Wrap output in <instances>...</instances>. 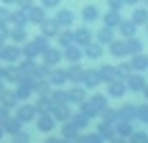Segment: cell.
Wrapping results in <instances>:
<instances>
[{
  "label": "cell",
  "mask_w": 148,
  "mask_h": 143,
  "mask_svg": "<svg viewBox=\"0 0 148 143\" xmlns=\"http://www.w3.org/2000/svg\"><path fill=\"white\" fill-rule=\"evenodd\" d=\"M21 59H23V51L18 49V43L5 41L0 46V61H5V64H18Z\"/></svg>",
  "instance_id": "obj_1"
},
{
  "label": "cell",
  "mask_w": 148,
  "mask_h": 143,
  "mask_svg": "<svg viewBox=\"0 0 148 143\" xmlns=\"http://www.w3.org/2000/svg\"><path fill=\"white\" fill-rule=\"evenodd\" d=\"M46 49H49L46 38H44V36H38V38H33V41H26V46H23V56L33 59V56H38V54H44Z\"/></svg>",
  "instance_id": "obj_2"
},
{
  "label": "cell",
  "mask_w": 148,
  "mask_h": 143,
  "mask_svg": "<svg viewBox=\"0 0 148 143\" xmlns=\"http://www.w3.org/2000/svg\"><path fill=\"white\" fill-rule=\"evenodd\" d=\"M36 115H38V110H36V105H31V102H21V105L15 107V118H18L21 123L36 120Z\"/></svg>",
  "instance_id": "obj_3"
},
{
  "label": "cell",
  "mask_w": 148,
  "mask_h": 143,
  "mask_svg": "<svg viewBox=\"0 0 148 143\" xmlns=\"http://www.w3.org/2000/svg\"><path fill=\"white\" fill-rule=\"evenodd\" d=\"M36 128L41 130V133L54 130V128H56V120H54V115H51V113H38V115H36Z\"/></svg>",
  "instance_id": "obj_4"
},
{
  "label": "cell",
  "mask_w": 148,
  "mask_h": 143,
  "mask_svg": "<svg viewBox=\"0 0 148 143\" xmlns=\"http://www.w3.org/2000/svg\"><path fill=\"white\" fill-rule=\"evenodd\" d=\"M0 105H5L8 110H10V107H18V105H21V97L15 95V89H13V92L3 89V92H0Z\"/></svg>",
  "instance_id": "obj_5"
},
{
  "label": "cell",
  "mask_w": 148,
  "mask_h": 143,
  "mask_svg": "<svg viewBox=\"0 0 148 143\" xmlns=\"http://www.w3.org/2000/svg\"><path fill=\"white\" fill-rule=\"evenodd\" d=\"M102 110H105V97H100V95H97V97H92L89 105H84V113H87L89 118H92V115H97V113H102Z\"/></svg>",
  "instance_id": "obj_6"
},
{
  "label": "cell",
  "mask_w": 148,
  "mask_h": 143,
  "mask_svg": "<svg viewBox=\"0 0 148 143\" xmlns=\"http://www.w3.org/2000/svg\"><path fill=\"white\" fill-rule=\"evenodd\" d=\"M51 115H54V120H69L72 115L66 110V102H61V105H51Z\"/></svg>",
  "instance_id": "obj_7"
},
{
  "label": "cell",
  "mask_w": 148,
  "mask_h": 143,
  "mask_svg": "<svg viewBox=\"0 0 148 143\" xmlns=\"http://www.w3.org/2000/svg\"><path fill=\"white\" fill-rule=\"evenodd\" d=\"M41 56H44V64H46V67H54V64H59L61 51H56V49H46Z\"/></svg>",
  "instance_id": "obj_8"
},
{
  "label": "cell",
  "mask_w": 148,
  "mask_h": 143,
  "mask_svg": "<svg viewBox=\"0 0 148 143\" xmlns=\"http://www.w3.org/2000/svg\"><path fill=\"white\" fill-rule=\"evenodd\" d=\"M3 128H5V133H10V135H15V133H18V130L23 128V123H21V120H18V118H8V120H5V123H3Z\"/></svg>",
  "instance_id": "obj_9"
},
{
  "label": "cell",
  "mask_w": 148,
  "mask_h": 143,
  "mask_svg": "<svg viewBox=\"0 0 148 143\" xmlns=\"http://www.w3.org/2000/svg\"><path fill=\"white\" fill-rule=\"evenodd\" d=\"M110 51H112L115 56H125V54H128V41H115L110 46Z\"/></svg>",
  "instance_id": "obj_10"
},
{
  "label": "cell",
  "mask_w": 148,
  "mask_h": 143,
  "mask_svg": "<svg viewBox=\"0 0 148 143\" xmlns=\"http://www.w3.org/2000/svg\"><path fill=\"white\" fill-rule=\"evenodd\" d=\"M64 56L69 59V61H79V59H82V51H79V49H77V46H66V51H64Z\"/></svg>",
  "instance_id": "obj_11"
},
{
  "label": "cell",
  "mask_w": 148,
  "mask_h": 143,
  "mask_svg": "<svg viewBox=\"0 0 148 143\" xmlns=\"http://www.w3.org/2000/svg\"><path fill=\"white\" fill-rule=\"evenodd\" d=\"M61 133H64V138L69 141V138H74V135L79 133V128H77V125H74L72 120H69V123H64V128H61Z\"/></svg>",
  "instance_id": "obj_12"
},
{
  "label": "cell",
  "mask_w": 148,
  "mask_h": 143,
  "mask_svg": "<svg viewBox=\"0 0 148 143\" xmlns=\"http://www.w3.org/2000/svg\"><path fill=\"white\" fill-rule=\"evenodd\" d=\"M112 97H120L123 92H125V85H120V82H110V89H107Z\"/></svg>",
  "instance_id": "obj_13"
},
{
  "label": "cell",
  "mask_w": 148,
  "mask_h": 143,
  "mask_svg": "<svg viewBox=\"0 0 148 143\" xmlns=\"http://www.w3.org/2000/svg\"><path fill=\"white\" fill-rule=\"evenodd\" d=\"M128 82H130V89H146V82H143V77H138V74H135V77H130Z\"/></svg>",
  "instance_id": "obj_14"
},
{
  "label": "cell",
  "mask_w": 148,
  "mask_h": 143,
  "mask_svg": "<svg viewBox=\"0 0 148 143\" xmlns=\"http://www.w3.org/2000/svg\"><path fill=\"white\" fill-rule=\"evenodd\" d=\"M49 79H51V85H61L66 79V74L64 72H49Z\"/></svg>",
  "instance_id": "obj_15"
},
{
  "label": "cell",
  "mask_w": 148,
  "mask_h": 143,
  "mask_svg": "<svg viewBox=\"0 0 148 143\" xmlns=\"http://www.w3.org/2000/svg\"><path fill=\"white\" fill-rule=\"evenodd\" d=\"M66 95H69V102H84V92H82V89H69V92H66Z\"/></svg>",
  "instance_id": "obj_16"
},
{
  "label": "cell",
  "mask_w": 148,
  "mask_h": 143,
  "mask_svg": "<svg viewBox=\"0 0 148 143\" xmlns=\"http://www.w3.org/2000/svg\"><path fill=\"white\" fill-rule=\"evenodd\" d=\"M82 77H84V72H82V69H77V67H72V69L66 72V79H74V82H79Z\"/></svg>",
  "instance_id": "obj_17"
},
{
  "label": "cell",
  "mask_w": 148,
  "mask_h": 143,
  "mask_svg": "<svg viewBox=\"0 0 148 143\" xmlns=\"http://www.w3.org/2000/svg\"><path fill=\"white\" fill-rule=\"evenodd\" d=\"M100 54H102V49H100V43H89V46H87V56L97 59Z\"/></svg>",
  "instance_id": "obj_18"
},
{
  "label": "cell",
  "mask_w": 148,
  "mask_h": 143,
  "mask_svg": "<svg viewBox=\"0 0 148 143\" xmlns=\"http://www.w3.org/2000/svg\"><path fill=\"white\" fill-rule=\"evenodd\" d=\"M13 143H28V133L21 128V130H18V133L13 135Z\"/></svg>",
  "instance_id": "obj_19"
},
{
  "label": "cell",
  "mask_w": 148,
  "mask_h": 143,
  "mask_svg": "<svg viewBox=\"0 0 148 143\" xmlns=\"http://www.w3.org/2000/svg\"><path fill=\"white\" fill-rule=\"evenodd\" d=\"M130 143H148L146 133H130Z\"/></svg>",
  "instance_id": "obj_20"
},
{
  "label": "cell",
  "mask_w": 148,
  "mask_h": 143,
  "mask_svg": "<svg viewBox=\"0 0 148 143\" xmlns=\"http://www.w3.org/2000/svg\"><path fill=\"white\" fill-rule=\"evenodd\" d=\"M133 67H135V69H146V67H148V59L146 56H135L133 59Z\"/></svg>",
  "instance_id": "obj_21"
},
{
  "label": "cell",
  "mask_w": 148,
  "mask_h": 143,
  "mask_svg": "<svg viewBox=\"0 0 148 143\" xmlns=\"http://www.w3.org/2000/svg\"><path fill=\"white\" fill-rule=\"evenodd\" d=\"M10 38H13V43H26V41H23V38H26V33L18 28V31H13V33H10Z\"/></svg>",
  "instance_id": "obj_22"
},
{
  "label": "cell",
  "mask_w": 148,
  "mask_h": 143,
  "mask_svg": "<svg viewBox=\"0 0 148 143\" xmlns=\"http://www.w3.org/2000/svg\"><path fill=\"white\" fill-rule=\"evenodd\" d=\"M77 43H92V41H89V33H87V31H77Z\"/></svg>",
  "instance_id": "obj_23"
},
{
  "label": "cell",
  "mask_w": 148,
  "mask_h": 143,
  "mask_svg": "<svg viewBox=\"0 0 148 143\" xmlns=\"http://www.w3.org/2000/svg\"><path fill=\"white\" fill-rule=\"evenodd\" d=\"M118 133H123V135H130V133H133V128H130L128 123H120V125H118Z\"/></svg>",
  "instance_id": "obj_24"
},
{
  "label": "cell",
  "mask_w": 148,
  "mask_h": 143,
  "mask_svg": "<svg viewBox=\"0 0 148 143\" xmlns=\"http://www.w3.org/2000/svg\"><path fill=\"white\" fill-rule=\"evenodd\" d=\"M59 43H61V46H64V49H66V46H72V36H69V33H64V36H61V38H59Z\"/></svg>",
  "instance_id": "obj_25"
},
{
  "label": "cell",
  "mask_w": 148,
  "mask_h": 143,
  "mask_svg": "<svg viewBox=\"0 0 148 143\" xmlns=\"http://www.w3.org/2000/svg\"><path fill=\"white\" fill-rule=\"evenodd\" d=\"M44 33H46V36H49V33L54 36V33H56V26H54V23H46V26H44Z\"/></svg>",
  "instance_id": "obj_26"
},
{
  "label": "cell",
  "mask_w": 148,
  "mask_h": 143,
  "mask_svg": "<svg viewBox=\"0 0 148 143\" xmlns=\"http://www.w3.org/2000/svg\"><path fill=\"white\" fill-rule=\"evenodd\" d=\"M100 135H107V138H110V135H112V128H110V125H100Z\"/></svg>",
  "instance_id": "obj_27"
},
{
  "label": "cell",
  "mask_w": 148,
  "mask_h": 143,
  "mask_svg": "<svg viewBox=\"0 0 148 143\" xmlns=\"http://www.w3.org/2000/svg\"><path fill=\"white\" fill-rule=\"evenodd\" d=\"M69 21H72V15H69V13H61L59 15V23H61V26H66Z\"/></svg>",
  "instance_id": "obj_28"
},
{
  "label": "cell",
  "mask_w": 148,
  "mask_h": 143,
  "mask_svg": "<svg viewBox=\"0 0 148 143\" xmlns=\"http://www.w3.org/2000/svg\"><path fill=\"white\" fill-rule=\"evenodd\" d=\"M100 38H102V43H107V38H110V31H102V33H100Z\"/></svg>",
  "instance_id": "obj_29"
},
{
  "label": "cell",
  "mask_w": 148,
  "mask_h": 143,
  "mask_svg": "<svg viewBox=\"0 0 148 143\" xmlns=\"http://www.w3.org/2000/svg\"><path fill=\"white\" fill-rule=\"evenodd\" d=\"M112 143H128V141H123V138H112Z\"/></svg>",
  "instance_id": "obj_30"
},
{
  "label": "cell",
  "mask_w": 148,
  "mask_h": 143,
  "mask_svg": "<svg viewBox=\"0 0 148 143\" xmlns=\"http://www.w3.org/2000/svg\"><path fill=\"white\" fill-rule=\"evenodd\" d=\"M3 135H5V128H3V123H0V138H3Z\"/></svg>",
  "instance_id": "obj_31"
},
{
  "label": "cell",
  "mask_w": 148,
  "mask_h": 143,
  "mask_svg": "<svg viewBox=\"0 0 148 143\" xmlns=\"http://www.w3.org/2000/svg\"><path fill=\"white\" fill-rule=\"evenodd\" d=\"M46 5H56V0H46Z\"/></svg>",
  "instance_id": "obj_32"
},
{
  "label": "cell",
  "mask_w": 148,
  "mask_h": 143,
  "mask_svg": "<svg viewBox=\"0 0 148 143\" xmlns=\"http://www.w3.org/2000/svg\"><path fill=\"white\" fill-rule=\"evenodd\" d=\"M0 79H3V67H0Z\"/></svg>",
  "instance_id": "obj_33"
}]
</instances>
